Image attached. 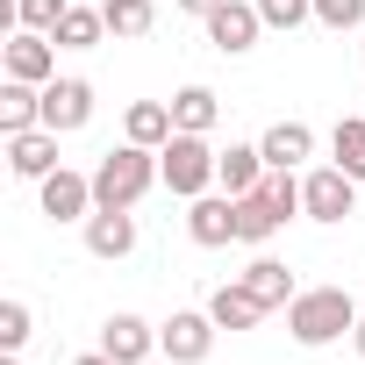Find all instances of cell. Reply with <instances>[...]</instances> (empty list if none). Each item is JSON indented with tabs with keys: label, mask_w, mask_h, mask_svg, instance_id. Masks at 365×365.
<instances>
[{
	"label": "cell",
	"mask_w": 365,
	"mask_h": 365,
	"mask_svg": "<svg viewBox=\"0 0 365 365\" xmlns=\"http://www.w3.org/2000/svg\"><path fill=\"white\" fill-rule=\"evenodd\" d=\"M150 187H165L158 150H143V143H129V136L93 165V208H136Z\"/></svg>",
	"instance_id": "cell-1"
},
{
	"label": "cell",
	"mask_w": 365,
	"mask_h": 365,
	"mask_svg": "<svg viewBox=\"0 0 365 365\" xmlns=\"http://www.w3.org/2000/svg\"><path fill=\"white\" fill-rule=\"evenodd\" d=\"M287 329H294V344L322 351V344H336V336L358 329V301H351L344 287H301V294L287 301Z\"/></svg>",
	"instance_id": "cell-2"
},
{
	"label": "cell",
	"mask_w": 365,
	"mask_h": 365,
	"mask_svg": "<svg viewBox=\"0 0 365 365\" xmlns=\"http://www.w3.org/2000/svg\"><path fill=\"white\" fill-rule=\"evenodd\" d=\"M215 165H222V150H215L208 136H194V129H172V143L158 150L165 194H179V201H201V194H215Z\"/></svg>",
	"instance_id": "cell-3"
},
{
	"label": "cell",
	"mask_w": 365,
	"mask_h": 365,
	"mask_svg": "<svg viewBox=\"0 0 365 365\" xmlns=\"http://www.w3.org/2000/svg\"><path fill=\"white\" fill-rule=\"evenodd\" d=\"M215 336H222V322H215L208 308H172V315L158 322V351H165L172 365H201V358L215 351Z\"/></svg>",
	"instance_id": "cell-4"
},
{
	"label": "cell",
	"mask_w": 365,
	"mask_h": 365,
	"mask_svg": "<svg viewBox=\"0 0 365 365\" xmlns=\"http://www.w3.org/2000/svg\"><path fill=\"white\" fill-rule=\"evenodd\" d=\"M301 215H308V222H344V215H358V179H351L344 165H315V172L301 179Z\"/></svg>",
	"instance_id": "cell-5"
},
{
	"label": "cell",
	"mask_w": 365,
	"mask_h": 365,
	"mask_svg": "<svg viewBox=\"0 0 365 365\" xmlns=\"http://www.w3.org/2000/svg\"><path fill=\"white\" fill-rule=\"evenodd\" d=\"M201 22H208V43H215L222 58H244V51H258V36H265L258 0H222V8L201 15Z\"/></svg>",
	"instance_id": "cell-6"
},
{
	"label": "cell",
	"mask_w": 365,
	"mask_h": 365,
	"mask_svg": "<svg viewBox=\"0 0 365 365\" xmlns=\"http://www.w3.org/2000/svg\"><path fill=\"white\" fill-rule=\"evenodd\" d=\"M36 194H43V215H51V222H86V215H93V172L58 165L51 179H36Z\"/></svg>",
	"instance_id": "cell-7"
},
{
	"label": "cell",
	"mask_w": 365,
	"mask_h": 365,
	"mask_svg": "<svg viewBox=\"0 0 365 365\" xmlns=\"http://www.w3.org/2000/svg\"><path fill=\"white\" fill-rule=\"evenodd\" d=\"M8 79L51 86V79H58V36H43V29H8Z\"/></svg>",
	"instance_id": "cell-8"
},
{
	"label": "cell",
	"mask_w": 365,
	"mask_h": 365,
	"mask_svg": "<svg viewBox=\"0 0 365 365\" xmlns=\"http://www.w3.org/2000/svg\"><path fill=\"white\" fill-rule=\"evenodd\" d=\"M187 237H194L201 251L237 244V194H201V201H187Z\"/></svg>",
	"instance_id": "cell-9"
},
{
	"label": "cell",
	"mask_w": 365,
	"mask_h": 365,
	"mask_svg": "<svg viewBox=\"0 0 365 365\" xmlns=\"http://www.w3.org/2000/svg\"><path fill=\"white\" fill-rule=\"evenodd\" d=\"M101 351L115 358V365H143V358H158V322H143V315H108L101 322Z\"/></svg>",
	"instance_id": "cell-10"
},
{
	"label": "cell",
	"mask_w": 365,
	"mask_h": 365,
	"mask_svg": "<svg viewBox=\"0 0 365 365\" xmlns=\"http://www.w3.org/2000/svg\"><path fill=\"white\" fill-rule=\"evenodd\" d=\"M86 122H93V86H86V79H51V86H43V129L72 136V129H86Z\"/></svg>",
	"instance_id": "cell-11"
},
{
	"label": "cell",
	"mask_w": 365,
	"mask_h": 365,
	"mask_svg": "<svg viewBox=\"0 0 365 365\" xmlns=\"http://www.w3.org/2000/svg\"><path fill=\"white\" fill-rule=\"evenodd\" d=\"M86 251L108 258V265L129 258V251H136V208H93V215H86Z\"/></svg>",
	"instance_id": "cell-12"
},
{
	"label": "cell",
	"mask_w": 365,
	"mask_h": 365,
	"mask_svg": "<svg viewBox=\"0 0 365 365\" xmlns=\"http://www.w3.org/2000/svg\"><path fill=\"white\" fill-rule=\"evenodd\" d=\"M8 165H15V179H51V172H58V129H22V136H8Z\"/></svg>",
	"instance_id": "cell-13"
},
{
	"label": "cell",
	"mask_w": 365,
	"mask_h": 365,
	"mask_svg": "<svg viewBox=\"0 0 365 365\" xmlns=\"http://www.w3.org/2000/svg\"><path fill=\"white\" fill-rule=\"evenodd\" d=\"M208 315H215V322H222V329L237 336V329H258V322H265L272 308H265V301H258V294H251L244 279H230V287H215V294H208Z\"/></svg>",
	"instance_id": "cell-14"
},
{
	"label": "cell",
	"mask_w": 365,
	"mask_h": 365,
	"mask_svg": "<svg viewBox=\"0 0 365 365\" xmlns=\"http://www.w3.org/2000/svg\"><path fill=\"white\" fill-rule=\"evenodd\" d=\"M172 101H129V115H122V136L129 143H143V150H165L172 143Z\"/></svg>",
	"instance_id": "cell-15"
},
{
	"label": "cell",
	"mask_w": 365,
	"mask_h": 365,
	"mask_svg": "<svg viewBox=\"0 0 365 365\" xmlns=\"http://www.w3.org/2000/svg\"><path fill=\"white\" fill-rule=\"evenodd\" d=\"M22 129H43V86L8 79L0 86V136H22Z\"/></svg>",
	"instance_id": "cell-16"
},
{
	"label": "cell",
	"mask_w": 365,
	"mask_h": 365,
	"mask_svg": "<svg viewBox=\"0 0 365 365\" xmlns=\"http://www.w3.org/2000/svg\"><path fill=\"white\" fill-rule=\"evenodd\" d=\"M258 150H265V165H279V172H294L308 150H315V129L308 122H272L265 136H258Z\"/></svg>",
	"instance_id": "cell-17"
},
{
	"label": "cell",
	"mask_w": 365,
	"mask_h": 365,
	"mask_svg": "<svg viewBox=\"0 0 365 365\" xmlns=\"http://www.w3.org/2000/svg\"><path fill=\"white\" fill-rule=\"evenodd\" d=\"M237 279H244V287H251V294H258L265 308H287V301L301 294V287H294V272H287L279 258H265V251H258V258H251V265H244Z\"/></svg>",
	"instance_id": "cell-18"
},
{
	"label": "cell",
	"mask_w": 365,
	"mask_h": 365,
	"mask_svg": "<svg viewBox=\"0 0 365 365\" xmlns=\"http://www.w3.org/2000/svg\"><path fill=\"white\" fill-rule=\"evenodd\" d=\"M258 179H265V150H258V143H230L222 165H215V187H222V194H251Z\"/></svg>",
	"instance_id": "cell-19"
},
{
	"label": "cell",
	"mask_w": 365,
	"mask_h": 365,
	"mask_svg": "<svg viewBox=\"0 0 365 365\" xmlns=\"http://www.w3.org/2000/svg\"><path fill=\"white\" fill-rule=\"evenodd\" d=\"M279 237V208L265 201V194H237V244H272Z\"/></svg>",
	"instance_id": "cell-20"
},
{
	"label": "cell",
	"mask_w": 365,
	"mask_h": 365,
	"mask_svg": "<svg viewBox=\"0 0 365 365\" xmlns=\"http://www.w3.org/2000/svg\"><path fill=\"white\" fill-rule=\"evenodd\" d=\"M101 15H108V36L136 43V36L158 29V0H101Z\"/></svg>",
	"instance_id": "cell-21"
},
{
	"label": "cell",
	"mask_w": 365,
	"mask_h": 365,
	"mask_svg": "<svg viewBox=\"0 0 365 365\" xmlns=\"http://www.w3.org/2000/svg\"><path fill=\"white\" fill-rule=\"evenodd\" d=\"M215 115H222L215 86H179V93H172V122H179V129H194V136H208V129H215Z\"/></svg>",
	"instance_id": "cell-22"
},
{
	"label": "cell",
	"mask_w": 365,
	"mask_h": 365,
	"mask_svg": "<svg viewBox=\"0 0 365 365\" xmlns=\"http://www.w3.org/2000/svg\"><path fill=\"white\" fill-rule=\"evenodd\" d=\"M329 165H344L358 187H365V115H344L329 129Z\"/></svg>",
	"instance_id": "cell-23"
},
{
	"label": "cell",
	"mask_w": 365,
	"mask_h": 365,
	"mask_svg": "<svg viewBox=\"0 0 365 365\" xmlns=\"http://www.w3.org/2000/svg\"><path fill=\"white\" fill-rule=\"evenodd\" d=\"M51 36H58V51H93V43H108V15L101 8H65V22Z\"/></svg>",
	"instance_id": "cell-24"
},
{
	"label": "cell",
	"mask_w": 365,
	"mask_h": 365,
	"mask_svg": "<svg viewBox=\"0 0 365 365\" xmlns=\"http://www.w3.org/2000/svg\"><path fill=\"white\" fill-rule=\"evenodd\" d=\"M65 8H72V0H15V29H58L65 22Z\"/></svg>",
	"instance_id": "cell-25"
},
{
	"label": "cell",
	"mask_w": 365,
	"mask_h": 365,
	"mask_svg": "<svg viewBox=\"0 0 365 365\" xmlns=\"http://www.w3.org/2000/svg\"><path fill=\"white\" fill-rule=\"evenodd\" d=\"M258 15H265V29H301V22H315V0H258Z\"/></svg>",
	"instance_id": "cell-26"
},
{
	"label": "cell",
	"mask_w": 365,
	"mask_h": 365,
	"mask_svg": "<svg viewBox=\"0 0 365 365\" xmlns=\"http://www.w3.org/2000/svg\"><path fill=\"white\" fill-rule=\"evenodd\" d=\"M29 344V301H0V351Z\"/></svg>",
	"instance_id": "cell-27"
},
{
	"label": "cell",
	"mask_w": 365,
	"mask_h": 365,
	"mask_svg": "<svg viewBox=\"0 0 365 365\" xmlns=\"http://www.w3.org/2000/svg\"><path fill=\"white\" fill-rule=\"evenodd\" d=\"M315 22L344 36V29H358V22H365V0H315Z\"/></svg>",
	"instance_id": "cell-28"
},
{
	"label": "cell",
	"mask_w": 365,
	"mask_h": 365,
	"mask_svg": "<svg viewBox=\"0 0 365 365\" xmlns=\"http://www.w3.org/2000/svg\"><path fill=\"white\" fill-rule=\"evenodd\" d=\"M72 365H115V358H108V351H101V344H93V351H79V358H72Z\"/></svg>",
	"instance_id": "cell-29"
},
{
	"label": "cell",
	"mask_w": 365,
	"mask_h": 365,
	"mask_svg": "<svg viewBox=\"0 0 365 365\" xmlns=\"http://www.w3.org/2000/svg\"><path fill=\"white\" fill-rule=\"evenodd\" d=\"M179 8H187V15H215V8H222V0H179Z\"/></svg>",
	"instance_id": "cell-30"
},
{
	"label": "cell",
	"mask_w": 365,
	"mask_h": 365,
	"mask_svg": "<svg viewBox=\"0 0 365 365\" xmlns=\"http://www.w3.org/2000/svg\"><path fill=\"white\" fill-rule=\"evenodd\" d=\"M351 344H358V358H365V315H358V329H351Z\"/></svg>",
	"instance_id": "cell-31"
},
{
	"label": "cell",
	"mask_w": 365,
	"mask_h": 365,
	"mask_svg": "<svg viewBox=\"0 0 365 365\" xmlns=\"http://www.w3.org/2000/svg\"><path fill=\"white\" fill-rule=\"evenodd\" d=\"M143 365H172V358H165V351H158V358H143Z\"/></svg>",
	"instance_id": "cell-32"
},
{
	"label": "cell",
	"mask_w": 365,
	"mask_h": 365,
	"mask_svg": "<svg viewBox=\"0 0 365 365\" xmlns=\"http://www.w3.org/2000/svg\"><path fill=\"white\" fill-rule=\"evenodd\" d=\"M0 365H22V358H15V351H8V358H0Z\"/></svg>",
	"instance_id": "cell-33"
}]
</instances>
